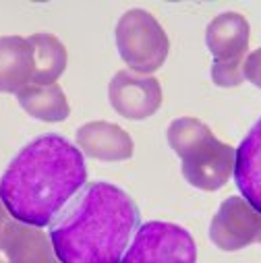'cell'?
<instances>
[{"label": "cell", "instance_id": "obj_16", "mask_svg": "<svg viewBox=\"0 0 261 263\" xmlns=\"http://www.w3.org/2000/svg\"><path fill=\"white\" fill-rule=\"evenodd\" d=\"M9 224H11V214H9V210L5 208L3 199H0V238H3V234H5V230H7Z\"/></svg>", "mask_w": 261, "mask_h": 263}, {"label": "cell", "instance_id": "obj_8", "mask_svg": "<svg viewBox=\"0 0 261 263\" xmlns=\"http://www.w3.org/2000/svg\"><path fill=\"white\" fill-rule=\"evenodd\" d=\"M108 100L122 118L145 120L160 110L162 87L156 77L118 71L108 85Z\"/></svg>", "mask_w": 261, "mask_h": 263}, {"label": "cell", "instance_id": "obj_15", "mask_svg": "<svg viewBox=\"0 0 261 263\" xmlns=\"http://www.w3.org/2000/svg\"><path fill=\"white\" fill-rule=\"evenodd\" d=\"M245 79L261 89V48L251 52L245 60Z\"/></svg>", "mask_w": 261, "mask_h": 263}, {"label": "cell", "instance_id": "obj_14", "mask_svg": "<svg viewBox=\"0 0 261 263\" xmlns=\"http://www.w3.org/2000/svg\"><path fill=\"white\" fill-rule=\"evenodd\" d=\"M33 46V83L52 85L67 69V48L52 33H35L27 37Z\"/></svg>", "mask_w": 261, "mask_h": 263}, {"label": "cell", "instance_id": "obj_6", "mask_svg": "<svg viewBox=\"0 0 261 263\" xmlns=\"http://www.w3.org/2000/svg\"><path fill=\"white\" fill-rule=\"evenodd\" d=\"M120 263H197V247L182 226L154 220L139 226Z\"/></svg>", "mask_w": 261, "mask_h": 263}, {"label": "cell", "instance_id": "obj_10", "mask_svg": "<svg viewBox=\"0 0 261 263\" xmlns=\"http://www.w3.org/2000/svg\"><path fill=\"white\" fill-rule=\"evenodd\" d=\"M77 145L81 154L102 162H122L133 156V139L114 122L94 120L77 130Z\"/></svg>", "mask_w": 261, "mask_h": 263}, {"label": "cell", "instance_id": "obj_1", "mask_svg": "<svg viewBox=\"0 0 261 263\" xmlns=\"http://www.w3.org/2000/svg\"><path fill=\"white\" fill-rule=\"evenodd\" d=\"M85 184L81 149L60 135H42L7 166L0 178V199L17 222L44 228Z\"/></svg>", "mask_w": 261, "mask_h": 263}, {"label": "cell", "instance_id": "obj_13", "mask_svg": "<svg viewBox=\"0 0 261 263\" xmlns=\"http://www.w3.org/2000/svg\"><path fill=\"white\" fill-rule=\"evenodd\" d=\"M21 108L44 122H62L71 114V106L67 102L62 87L58 83L52 85H27L17 93Z\"/></svg>", "mask_w": 261, "mask_h": 263}, {"label": "cell", "instance_id": "obj_5", "mask_svg": "<svg viewBox=\"0 0 261 263\" xmlns=\"http://www.w3.org/2000/svg\"><path fill=\"white\" fill-rule=\"evenodd\" d=\"M249 35L251 27L240 13H222L208 25L206 44L214 56L212 79L218 87H236L245 81Z\"/></svg>", "mask_w": 261, "mask_h": 263}, {"label": "cell", "instance_id": "obj_7", "mask_svg": "<svg viewBox=\"0 0 261 263\" xmlns=\"http://www.w3.org/2000/svg\"><path fill=\"white\" fill-rule=\"evenodd\" d=\"M210 238L220 251H240L261 242V212L245 197H228L212 220Z\"/></svg>", "mask_w": 261, "mask_h": 263}, {"label": "cell", "instance_id": "obj_3", "mask_svg": "<svg viewBox=\"0 0 261 263\" xmlns=\"http://www.w3.org/2000/svg\"><path fill=\"white\" fill-rule=\"evenodd\" d=\"M168 143L182 162V176L201 191L222 189L234 174L236 149L214 137L197 118H176L168 126Z\"/></svg>", "mask_w": 261, "mask_h": 263}, {"label": "cell", "instance_id": "obj_12", "mask_svg": "<svg viewBox=\"0 0 261 263\" xmlns=\"http://www.w3.org/2000/svg\"><path fill=\"white\" fill-rule=\"evenodd\" d=\"M234 182L245 199L261 212V118L236 147Z\"/></svg>", "mask_w": 261, "mask_h": 263}, {"label": "cell", "instance_id": "obj_9", "mask_svg": "<svg viewBox=\"0 0 261 263\" xmlns=\"http://www.w3.org/2000/svg\"><path fill=\"white\" fill-rule=\"evenodd\" d=\"M0 263H60V259L42 228L11 220L0 238Z\"/></svg>", "mask_w": 261, "mask_h": 263}, {"label": "cell", "instance_id": "obj_2", "mask_svg": "<svg viewBox=\"0 0 261 263\" xmlns=\"http://www.w3.org/2000/svg\"><path fill=\"white\" fill-rule=\"evenodd\" d=\"M139 226L130 195L110 182H89L50 224V240L60 263H120Z\"/></svg>", "mask_w": 261, "mask_h": 263}, {"label": "cell", "instance_id": "obj_4", "mask_svg": "<svg viewBox=\"0 0 261 263\" xmlns=\"http://www.w3.org/2000/svg\"><path fill=\"white\" fill-rule=\"evenodd\" d=\"M116 48L120 58L135 73H156L168 58L170 42L158 19L143 11H126L116 25Z\"/></svg>", "mask_w": 261, "mask_h": 263}, {"label": "cell", "instance_id": "obj_11", "mask_svg": "<svg viewBox=\"0 0 261 263\" xmlns=\"http://www.w3.org/2000/svg\"><path fill=\"white\" fill-rule=\"evenodd\" d=\"M33 46L27 37H0V93H19L33 83Z\"/></svg>", "mask_w": 261, "mask_h": 263}]
</instances>
